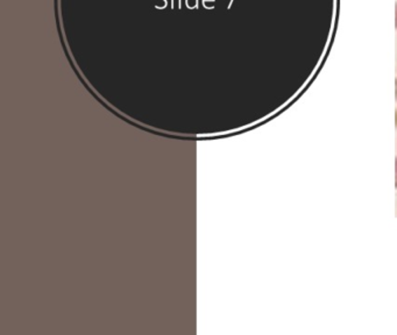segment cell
<instances>
[{"label":"cell","instance_id":"cell-1","mask_svg":"<svg viewBox=\"0 0 397 335\" xmlns=\"http://www.w3.org/2000/svg\"><path fill=\"white\" fill-rule=\"evenodd\" d=\"M395 26H396L397 28V3H396V19H395Z\"/></svg>","mask_w":397,"mask_h":335},{"label":"cell","instance_id":"cell-2","mask_svg":"<svg viewBox=\"0 0 397 335\" xmlns=\"http://www.w3.org/2000/svg\"><path fill=\"white\" fill-rule=\"evenodd\" d=\"M395 184H396V187H397V159H396V180H395Z\"/></svg>","mask_w":397,"mask_h":335}]
</instances>
